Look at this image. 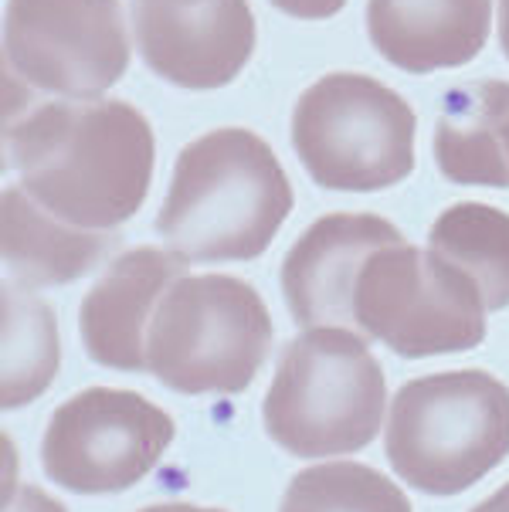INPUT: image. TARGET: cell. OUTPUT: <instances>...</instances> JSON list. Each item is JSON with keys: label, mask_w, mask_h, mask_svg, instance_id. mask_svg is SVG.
<instances>
[{"label": "cell", "mask_w": 509, "mask_h": 512, "mask_svg": "<svg viewBox=\"0 0 509 512\" xmlns=\"http://www.w3.org/2000/svg\"><path fill=\"white\" fill-rule=\"evenodd\" d=\"M140 512H221V509H197V506H187V502H160V506H150Z\"/></svg>", "instance_id": "603a6c76"}, {"label": "cell", "mask_w": 509, "mask_h": 512, "mask_svg": "<svg viewBox=\"0 0 509 512\" xmlns=\"http://www.w3.org/2000/svg\"><path fill=\"white\" fill-rule=\"evenodd\" d=\"M272 350V316L245 279L187 275L160 299L146 370L177 394H241Z\"/></svg>", "instance_id": "5b68a950"}, {"label": "cell", "mask_w": 509, "mask_h": 512, "mask_svg": "<svg viewBox=\"0 0 509 512\" xmlns=\"http://www.w3.org/2000/svg\"><path fill=\"white\" fill-rule=\"evenodd\" d=\"M187 265L170 248H133L112 258L79 309L85 353L109 370H146V333L170 285L187 279Z\"/></svg>", "instance_id": "7c38bea8"}, {"label": "cell", "mask_w": 509, "mask_h": 512, "mask_svg": "<svg viewBox=\"0 0 509 512\" xmlns=\"http://www.w3.org/2000/svg\"><path fill=\"white\" fill-rule=\"evenodd\" d=\"M272 4L289 17H299V21H326V17L343 11L347 0H272Z\"/></svg>", "instance_id": "ffe728a7"}, {"label": "cell", "mask_w": 509, "mask_h": 512, "mask_svg": "<svg viewBox=\"0 0 509 512\" xmlns=\"http://www.w3.org/2000/svg\"><path fill=\"white\" fill-rule=\"evenodd\" d=\"M4 65L31 92L99 99L129 68L119 0H7Z\"/></svg>", "instance_id": "ba28073f"}, {"label": "cell", "mask_w": 509, "mask_h": 512, "mask_svg": "<svg viewBox=\"0 0 509 512\" xmlns=\"http://www.w3.org/2000/svg\"><path fill=\"white\" fill-rule=\"evenodd\" d=\"M435 163L452 184L509 187V82L479 78L445 92Z\"/></svg>", "instance_id": "9a60e30c"}, {"label": "cell", "mask_w": 509, "mask_h": 512, "mask_svg": "<svg viewBox=\"0 0 509 512\" xmlns=\"http://www.w3.org/2000/svg\"><path fill=\"white\" fill-rule=\"evenodd\" d=\"M133 34L146 68L177 89H221L255 51L248 0H133Z\"/></svg>", "instance_id": "30bf717a"}, {"label": "cell", "mask_w": 509, "mask_h": 512, "mask_svg": "<svg viewBox=\"0 0 509 512\" xmlns=\"http://www.w3.org/2000/svg\"><path fill=\"white\" fill-rule=\"evenodd\" d=\"M499 48L509 58V0H499Z\"/></svg>", "instance_id": "7402d4cb"}, {"label": "cell", "mask_w": 509, "mask_h": 512, "mask_svg": "<svg viewBox=\"0 0 509 512\" xmlns=\"http://www.w3.org/2000/svg\"><path fill=\"white\" fill-rule=\"evenodd\" d=\"M279 512H411V502L377 468L330 462L303 468L289 482Z\"/></svg>", "instance_id": "ac0fdd59"}, {"label": "cell", "mask_w": 509, "mask_h": 512, "mask_svg": "<svg viewBox=\"0 0 509 512\" xmlns=\"http://www.w3.org/2000/svg\"><path fill=\"white\" fill-rule=\"evenodd\" d=\"M119 248L116 231L75 228L41 204H34L24 187H7L0 204V255L28 289L38 285H68L102 265Z\"/></svg>", "instance_id": "5bb4252c"}, {"label": "cell", "mask_w": 509, "mask_h": 512, "mask_svg": "<svg viewBox=\"0 0 509 512\" xmlns=\"http://www.w3.org/2000/svg\"><path fill=\"white\" fill-rule=\"evenodd\" d=\"M414 112L370 75L333 72L299 95L292 146L309 177L326 190L370 194L414 170Z\"/></svg>", "instance_id": "8992f818"}, {"label": "cell", "mask_w": 509, "mask_h": 512, "mask_svg": "<svg viewBox=\"0 0 509 512\" xmlns=\"http://www.w3.org/2000/svg\"><path fill=\"white\" fill-rule=\"evenodd\" d=\"M428 248L476 282L489 312L509 306V214L489 204H455L431 224Z\"/></svg>", "instance_id": "e0dca14e"}, {"label": "cell", "mask_w": 509, "mask_h": 512, "mask_svg": "<svg viewBox=\"0 0 509 512\" xmlns=\"http://www.w3.org/2000/svg\"><path fill=\"white\" fill-rule=\"evenodd\" d=\"M4 150L34 204L85 231H112L146 201L157 140L123 99L34 102L4 78Z\"/></svg>", "instance_id": "6da1fadb"}, {"label": "cell", "mask_w": 509, "mask_h": 512, "mask_svg": "<svg viewBox=\"0 0 509 512\" xmlns=\"http://www.w3.org/2000/svg\"><path fill=\"white\" fill-rule=\"evenodd\" d=\"M469 512H509V482L503 485V489H496L489 499H482L476 509Z\"/></svg>", "instance_id": "44dd1931"}, {"label": "cell", "mask_w": 509, "mask_h": 512, "mask_svg": "<svg viewBox=\"0 0 509 512\" xmlns=\"http://www.w3.org/2000/svg\"><path fill=\"white\" fill-rule=\"evenodd\" d=\"M174 441V421L136 390L89 387L51 414L41 465L79 496H109L153 472Z\"/></svg>", "instance_id": "9c48e42d"}, {"label": "cell", "mask_w": 509, "mask_h": 512, "mask_svg": "<svg viewBox=\"0 0 509 512\" xmlns=\"http://www.w3.org/2000/svg\"><path fill=\"white\" fill-rule=\"evenodd\" d=\"M0 404L4 411L41 397L58 373L55 312L28 285L4 282L0 289Z\"/></svg>", "instance_id": "2e32d148"}, {"label": "cell", "mask_w": 509, "mask_h": 512, "mask_svg": "<svg viewBox=\"0 0 509 512\" xmlns=\"http://www.w3.org/2000/svg\"><path fill=\"white\" fill-rule=\"evenodd\" d=\"M384 407V370L364 336L316 326L282 350L262 421L289 455L326 458L367 448L381 431Z\"/></svg>", "instance_id": "3957f363"}, {"label": "cell", "mask_w": 509, "mask_h": 512, "mask_svg": "<svg viewBox=\"0 0 509 512\" xmlns=\"http://www.w3.org/2000/svg\"><path fill=\"white\" fill-rule=\"evenodd\" d=\"M387 462L425 496H459L509 455V387L482 370L431 373L394 394Z\"/></svg>", "instance_id": "277c9868"}, {"label": "cell", "mask_w": 509, "mask_h": 512, "mask_svg": "<svg viewBox=\"0 0 509 512\" xmlns=\"http://www.w3.org/2000/svg\"><path fill=\"white\" fill-rule=\"evenodd\" d=\"M404 234L381 214H326L299 234L282 262V292L303 329H353V289L374 251Z\"/></svg>", "instance_id": "8fae6325"}, {"label": "cell", "mask_w": 509, "mask_h": 512, "mask_svg": "<svg viewBox=\"0 0 509 512\" xmlns=\"http://www.w3.org/2000/svg\"><path fill=\"white\" fill-rule=\"evenodd\" d=\"M486 312L469 275L408 241L374 251L353 289L357 333L408 360L476 350L486 340Z\"/></svg>", "instance_id": "52a82bcc"}, {"label": "cell", "mask_w": 509, "mask_h": 512, "mask_svg": "<svg viewBox=\"0 0 509 512\" xmlns=\"http://www.w3.org/2000/svg\"><path fill=\"white\" fill-rule=\"evenodd\" d=\"M4 512H65V506L41 492L38 485H21L17 492H7Z\"/></svg>", "instance_id": "d6986e66"}, {"label": "cell", "mask_w": 509, "mask_h": 512, "mask_svg": "<svg viewBox=\"0 0 509 512\" xmlns=\"http://www.w3.org/2000/svg\"><path fill=\"white\" fill-rule=\"evenodd\" d=\"M292 211V184L252 129H214L180 150L157 231L187 262H252Z\"/></svg>", "instance_id": "7a4b0ae2"}, {"label": "cell", "mask_w": 509, "mask_h": 512, "mask_svg": "<svg viewBox=\"0 0 509 512\" xmlns=\"http://www.w3.org/2000/svg\"><path fill=\"white\" fill-rule=\"evenodd\" d=\"M493 0H370L367 34L401 72L459 68L489 41Z\"/></svg>", "instance_id": "4fadbf2b"}]
</instances>
